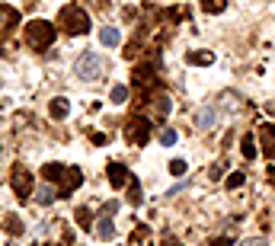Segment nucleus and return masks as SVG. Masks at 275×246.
Instances as JSON below:
<instances>
[{
    "mask_svg": "<svg viewBox=\"0 0 275 246\" xmlns=\"http://www.w3.org/2000/svg\"><path fill=\"white\" fill-rule=\"evenodd\" d=\"M26 42L32 45L35 51L52 48V42H55V26H52V22H45V19H32L29 26H26Z\"/></svg>",
    "mask_w": 275,
    "mask_h": 246,
    "instance_id": "f03ea898",
    "label": "nucleus"
},
{
    "mask_svg": "<svg viewBox=\"0 0 275 246\" xmlns=\"http://www.w3.org/2000/svg\"><path fill=\"white\" fill-rule=\"evenodd\" d=\"M202 10H208V13H224V7H227V0H198Z\"/></svg>",
    "mask_w": 275,
    "mask_h": 246,
    "instance_id": "6ab92c4d",
    "label": "nucleus"
},
{
    "mask_svg": "<svg viewBox=\"0 0 275 246\" xmlns=\"http://www.w3.org/2000/svg\"><path fill=\"white\" fill-rule=\"evenodd\" d=\"M218 102H221V105H237V109H240V99H237V93H221Z\"/></svg>",
    "mask_w": 275,
    "mask_h": 246,
    "instance_id": "a878e982",
    "label": "nucleus"
},
{
    "mask_svg": "<svg viewBox=\"0 0 275 246\" xmlns=\"http://www.w3.org/2000/svg\"><path fill=\"white\" fill-rule=\"evenodd\" d=\"M186 170H189L186 160H170V173H173V176H183Z\"/></svg>",
    "mask_w": 275,
    "mask_h": 246,
    "instance_id": "b1692460",
    "label": "nucleus"
},
{
    "mask_svg": "<svg viewBox=\"0 0 275 246\" xmlns=\"http://www.w3.org/2000/svg\"><path fill=\"white\" fill-rule=\"evenodd\" d=\"M99 42H103V45H109V48H112V45H118V42H122V32H118L115 26H106V29L99 32Z\"/></svg>",
    "mask_w": 275,
    "mask_h": 246,
    "instance_id": "dca6fc26",
    "label": "nucleus"
},
{
    "mask_svg": "<svg viewBox=\"0 0 275 246\" xmlns=\"http://www.w3.org/2000/svg\"><path fill=\"white\" fill-rule=\"evenodd\" d=\"M243 182H246V179H243V173H231V176H227V189H240Z\"/></svg>",
    "mask_w": 275,
    "mask_h": 246,
    "instance_id": "4be33fe9",
    "label": "nucleus"
},
{
    "mask_svg": "<svg viewBox=\"0 0 275 246\" xmlns=\"http://www.w3.org/2000/svg\"><path fill=\"white\" fill-rule=\"evenodd\" d=\"M74 217H77V224H80L83 230H90V227H93V214H90L87 208H77V214H74Z\"/></svg>",
    "mask_w": 275,
    "mask_h": 246,
    "instance_id": "aec40b11",
    "label": "nucleus"
},
{
    "mask_svg": "<svg viewBox=\"0 0 275 246\" xmlns=\"http://www.w3.org/2000/svg\"><path fill=\"white\" fill-rule=\"evenodd\" d=\"M125 99H128V87H122V84L112 87V102H125Z\"/></svg>",
    "mask_w": 275,
    "mask_h": 246,
    "instance_id": "5701e85b",
    "label": "nucleus"
},
{
    "mask_svg": "<svg viewBox=\"0 0 275 246\" xmlns=\"http://www.w3.org/2000/svg\"><path fill=\"white\" fill-rule=\"evenodd\" d=\"M61 179H64V185H61V195L67 198V195H74V192H77V185L83 182V173H80L77 167H70V170H64V176H61Z\"/></svg>",
    "mask_w": 275,
    "mask_h": 246,
    "instance_id": "0eeeda50",
    "label": "nucleus"
},
{
    "mask_svg": "<svg viewBox=\"0 0 275 246\" xmlns=\"http://www.w3.org/2000/svg\"><path fill=\"white\" fill-rule=\"evenodd\" d=\"M109 182L115 185V189L128 185V170H125V163H118V160H112V163H109Z\"/></svg>",
    "mask_w": 275,
    "mask_h": 246,
    "instance_id": "6e6552de",
    "label": "nucleus"
},
{
    "mask_svg": "<svg viewBox=\"0 0 275 246\" xmlns=\"http://www.w3.org/2000/svg\"><path fill=\"white\" fill-rule=\"evenodd\" d=\"M266 112H272V115H275V102H269V105H266Z\"/></svg>",
    "mask_w": 275,
    "mask_h": 246,
    "instance_id": "7c9ffc66",
    "label": "nucleus"
},
{
    "mask_svg": "<svg viewBox=\"0 0 275 246\" xmlns=\"http://www.w3.org/2000/svg\"><path fill=\"white\" fill-rule=\"evenodd\" d=\"M240 150H243L246 160H256V138L253 134H243L240 138Z\"/></svg>",
    "mask_w": 275,
    "mask_h": 246,
    "instance_id": "a211bd4d",
    "label": "nucleus"
},
{
    "mask_svg": "<svg viewBox=\"0 0 275 246\" xmlns=\"http://www.w3.org/2000/svg\"><path fill=\"white\" fill-rule=\"evenodd\" d=\"M125 138H128V144H147V138H151V122L147 119H131L128 128H125Z\"/></svg>",
    "mask_w": 275,
    "mask_h": 246,
    "instance_id": "20e7f679",
    "label": "nucleus"
},
{
    "mask_svg": "<svg viewBox=\"0 0 275 246\" xmlns=\"http://www.w3.org/2000/svg\"><path fill=\"white\" fill-rule=\"evenodd\" d=\"M77 77H83V80H99V77H103V61H99L93 51L80 54V58H77Z\"/></svg>",
    "mask_w": 275,
    "mask_h": 246,
    "instance_id": "7ed1b4c3",
    "label": "nucleus"
},
{
    "mask_svg": "<svg viewBox=\"0 0 275 246\" xmlns=\"http://www.w3.org/2000/svg\"><path fill=\"white\" fill-rule=\"evenodd\" d=\"M160 141H163L166 147H173V144H176V131H173V128H163V131H160Z\"/></svg>",
    "mask_w": 275,
    "mask_h": 246,
    "instance_id": "bb28decb",
    "label": "nucleus"
},
{
    "mask_svg": "<svg viewBox=\"0 0 275 246\" xmlns=\"http://www.w3.org/2000/svg\"><path fill=\"white\" fill-rule=\"evenodd\" d=\"M147 233H151V230H147L144 224H141V227H135V233H131V240H135V243H138V240H144V237H147Z\"/></svg>",
    "mask_w": 275,
    "mask_h": 246,
    "instance_id": "c85d7f7f",
    "label": "nucleus"
},
{
    "mask_svg": "<svg viewBox=\"0 0 275 246\" xmlns=\"http://www.w3.org/2000/svg\"><path fill=\"white\" fill-rule=\"evenodd\" d=\"M4 227H7L10 233H13V237H19V233H22V221H19L16 214H10V217L4 221Z\"/></svg>",
    "mask_w": 275,
    "mask_h": 246,
    "instance_id": "412c9836",
    "label": "nucleus"
},
{
    "mask_svg": "<svg viewBox=\"0 0 275 246\" xmlns=\"http://www.w3.org/2000/svg\"><path fill=\"white\" fill-rule=\"evenodd\" d=\"M128 185H131V192H128V202H131V205H141V198H144V195H141L138 182H128Z\"/></svg>",
    "mask_w": 275,
    "mask_h": 246,
    "instance_id": "393cba45",
    "label": "nucleus"
},
{
    "mask_svg": "<svg viewBox=\"0 0 275 246\" xmlns=\"http://www.w3.org/2000/svg\"><path fill=\"white\" fill-rule=\"evenodd\" d=\"M90 16L87 10H80V4H70V7H61V29L67 35H87L90 32Z\"/></svg>",
    "mask_w": 275,
    "mask_h": 246,
    "instance_id": "f257e3e1",
    "label": "nucleus"
},
{
    "mask_svg": "<svg viewBox=\"0 0 275 246\" xmlns=\"http://www.w3.org/2000/svg\"><path fill=\"white\" fill-rule=\"evenodd\" d=\"M240 246H269V243H266V237H253V240H246Z\"/></svg>",
    "mask_w": 275,
    "mask_h": 246,
    "instance_id": "c756f323",
    "label": "nucleus"
},
{
    "mask_svg": "<svg viewBox=\"0 0 275 246\" xmlns=\"http://www.w3.org/2000/svg\"><path fill=\"white\" fill-rule=\"evenodd\" d=\"M151 105H154V112H157L160 119H166V115L173 112V102H170V96H154V99H151Z\"/></svg>",
    "mask_w": 275,
    "mask_h": 246,
    "instance_id": "f8f14e48",
    "label": "nucleus"
},
{
    "mask_svg": "<svg viewBox=\"0 0 275 246\" xmlns=\"http://www.w3.org/2000/svg\"><path fill=\"white\" fill-rule=\"evenodd\" d=\"M214 122H218V112H214L211 105H208V109H198V115H195L198 128H214Z\"/></svg>",
    "mask_w": 275,
    "mask_h": 246,
    "instance_id": "9b49d317",
    "label": "nucleus"
},
{
    "mask_svg": "<svg viewBox=\"0 0 275 246\" xmlns=\"http://www.w3.org/2000/svg\"><path fill=\"white\" fill-rule=\"evenodd\" d=\"M48 112H52V119H67L70 105H67V99H52V105H48Z\"/></svg>",
    "mask_w": 275,
    "mask_h": 246,
    "instance_id": "f3484780",
    "label": "nucleus"
},
{
    "mask_svg": "<svg viewBox=\"0 0 275 246\" xmlns=\"http://www.w3.org/2000/svg\"><path fill=\"white\" fill-rule=\"evenodd\" d=\"M259 141H262V154L266 157H275V125H266L259 131Z\"/></svg>",
    "mask_w": 275,
    "mask_h": 246,
    "instance_id": "1a4fd4ad",
    "label": "nucleus"
},
{
    "mask_svg": "<svg viewBox=\"0 0 275 246\" xmlns=\"http://www.w3.org/2000/svg\"><path fill=\"white\" fill-rule=\"evenodd\" d=\"M55 198H58L55 185H39V192H35V202H39V205H52Z\"/></svg>",
    "mask_w": 275,
    "mask_h": 246,
    "instance_id": "2eb2a0df",
    "label": "nucleus"
},
{
    "mask_svg": "<svg viewBox=\"0 0 275 246\" xmlns=\"http://www.w3.org/2000/svg\"><path fill=\"white\" fill-rule=\"evenodd\" d=\"M13 26H19V10L0 4V39L10 35V29H13Z\"/></svg>",
    "mask_w": 275,
    "mask_h": 246,
    "instance_id": "423d86ee",
    "label": "nucleus"
},
{
    "mask_svg": "<svg viewBox=\"0 0 275 246\" xmlns=\"http://www.w3.org/2000/svg\"><path fill=\"white\" fill-rule=\"evenodd\" d=\"M29 189H32V176H29V170L22 167V163H16L13 167V192H16V198H29Z\"/></svg>",
    "mask_w": 275,
    "mask_h": 246,
    "instance_id": "39448f33",
    "label": "nucleus"
},
{
    "mask_svg": "<svg viewBox=\"0 0 275 246\" xmlns=\"http://www.w3.org/2000/svg\"><path fill=\"white\" fill-rule=\"evenodd\" d=\"M61 176H64V167H61V163H45V167H42V179L58 182Z\"/></svg>",
    "mask_w": 275,
    "mask_h": 246,
    "instance_id": "4468645a",
    "label": "nucleus"
},
{
    "mask_svg": "<svg viewBox=\"0 0 275 246\" xmlns=\"http://www.w3.org/2000/svg\"><path fill=\"white\" fill-rule=\"evenodd\" d=\"M186 61L195 64V67H208V64H214V54H211V51H189Z\"/></svg>",
    "mask_w": 275,
    "mask_h": 246,
    "instance_id": "ddd939ff",
    "label": "nucleus"
},
{
    "mask_svg": "<svg viewBox=\"0 0 275 246\" xmlns=\"http://www.w3.org/2000/svg\"><path fill=\"white\" fill-rule=\"evenodd\" d=\"M211 246H234V237H231V233H224V237L211 240Z\"/></svg>",
    "mask_w": 275,
    "mask_h": 246,
    "instance_id": "cd10ccee",
    "label": "nucleus"
},
{
    "mask_svg": "<svg viewBox=\"0 0 275 246\" xmlns=\"http://www.w3.org/2000/svg\"><path fill=\"white\" fill-rule=\"evenodd\" d=\"M96 233H99V240H112L115 237V227H112V214H109V211H103V217H99V224H96Z\"/></svg>",
    "mask_w": 275,
    "mask_h": 246,
    "instance_id": "9d476101",
    "label": "nucleus"
}]
</instances>
